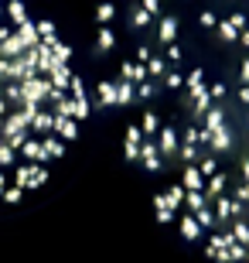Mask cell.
I'll list each match as a JSON object with an SVG mask.
<instances>
[{"label": "cell", "mask_w": 249, "mask_h": 263, "mask_svg": "<svg viewBox=\"0 0 249 263\" xmlns=\"http://www.w3.org/2000/svg\"><path fill=\"white\" fill-rule=\"evenodd\" d=\"M99 96L174 233L249 263V0H106Z\"/></svg>", "instance_id": "6da1fadb"}, {"label": "cell", "mask_w": 249, "mask_h": 263, "mask_svg": "<svg viewBox=\"0 0 249 263\" xmlns=\"http://www.w3.org/2000/svg\"><path fill=\"white\" fill-rule=\"evenodd\" d=\"M82 117L86 92L68 48L21 4L0 0V202L41 185Z\"/></svg>", "instance_id": "7a4b0ae2"}]
</instances>
